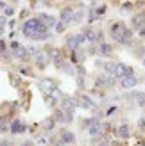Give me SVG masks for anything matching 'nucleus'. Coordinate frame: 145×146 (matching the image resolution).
I'll use <instances>...</instances> for the list:
<instances>
[{
	"label": "nucleus",
	"instance_id": "nucleus-32",
	"mask_svg": "<svg viewBox=\"0 0 145 146\" xmlns=\"http://www.w3.org/2000/svg\"><path fill=\"white\" fill-rule=\"evenodd\" d=\"M64 29H66V25H64V23H61V21H57V23H56V27H54V31H56L57 34H61V32H64Z\"/></svg>",
	"mask_w": 145,
	"mask_h": 146
},
{
	"label": "nucleus",
	"instance_id": "nucleus-8",
	"mask_svg": "<svg viewBox=\"0 0 145 146\" xmlns=\"http://www.w3.org/2000/svg\"><path fill=\"white\" fill-rule=\"evenodd\" d=\"M52 118L56 119V123H70L72 119H74V114H66L64 111H61V109H56Z\"/></svg>",
	"mask_w": 145,
	"mask_h": 146
},
{
	"label": "nucleus",
	"instance_id": "nucleus-1",
	"mask_svg": "<svg viewBox=\"0 0 145 146\" xmlns=\"http://www.w3.org/2000/svg\"><path fill=\"white\" fill-rule=\"evenodd\" d=\"M41 27H43V23L38 20V16H34V18L27 20L25 23H23V27H21V32H23V36L29 39V38H31V36H32L34 32H38Z\"/></svg>",
	"mask_w": 145,
	"mask_h": 146
},
{
	"label": "nucleus",
	"instance_id": "nucleus-16",
	"mask_svg": "<svg viewBox=\"0 0 145 146\" xmlns=\"http://www.w3.org/2000/svg\"><path fill=\"white\" fill-rule=\"evenodd\" d=\"M13 57H16V59H18V61H21V62H27L29 59H31V54H29L27 46H21L16 54H13Z\"/></svg>",
	"mask_w": 145,
	"mask_h": 146
},
{
	"label": "nucleus",
	"instance_id": "nucleus-21",
	"mask_svg": "<svg viewBox=\"0 0 145 146\" xmlns=\"http://www.w3.org/2000/svg\"><path fill=\"white\" fill-rule=\"evenodd\" d=\"M83 59H84V54L83 52H79V50H74V52H70V62L72 64H81L83 62Z\"/></svg>",
	"mask_w": 145,
	"mask_h": 146
},
{
	"label": "nucleus",
	"instance_id": "nucleus-39",
	"mask_svg": "<svg viewBox=\"0 0 145 146\" xmlns=\"http://www.w3.org/2000/svg\"><path fill=\"white\" fill-rule=\"evenodd\" d=\"M138 128H142V130L145 128V118H140L138 119Z\"/></svg>",
	"mask_w": 145,
	"mask_h": 146
},
{
	"label": "nucleus",
	"instance_id": "nucleus-37",
	"mask_svg": "<svg viewBox=\"0 0 145 146\" xmlns=\"http://www.w3.org/2000/svg\"><path fill=\"white\" fill-rule=\"evenodd\" d=\"M117 111H118L117 107H109V109H107V111H106V116H113V114L117 112Z\"/></svg>",
	"mask_w": 145,
	"mask_h": 146
},
{
	"label": "nucleus",
	"instance_id": "nucleus-42",
	"mask_svg": "<svg viewBox=\"0 0 145 146\" xmlns=\"http://www.w3.org/2000/svg\"><path fill=\"white\" fill-rule=\"evenodd\" d=\"M5 7H7V4L4 2V0H0V11H5Z\"/></svg>",
	"mask_w": 145,
	"mask_h": 146
},
{
	"label": "nucleus",
	"instance_id": "nucleus-47",
	"mask_svg": "<svg viewBox=\"0 0 145 146\" xmlns=\"http://www.w3.org/2000/svg\"><path fill=\"white\" fill-rule=\"evenodd\" d=\"M0 146H2V143H0Z\"/></svg>",
	"mask_w": 145,
	"mask_h": 146
},
{
	"label": "nucleus",
	"instance_id": "nucleus-44",
	"mask_svg": "<svg viewBox=\"0 0 145 146\" xmlns=\"http://www.w3.org/2000/svg\"><path fill=\"white\" fill-rule=\"evenodd\" d=\"M140 14V18H142V21H143V25H145V11H142V13H138Z\"/></svg>",
	"mask_w": 145,
	"mask_h": 146
},
{
	"label": "nucleus",
	"instance_id": "nucleus-24",
	"mask_svg": "<svg viewBox=\"0 0 145 146\" xmlns=\"http://www.w3.org/2000/svg\"><path fill=\"white\" fill-rule=\"evenodd\" d=\"M134 98H136L138 107H145V94L143 93H134Z\"/></svg>",
	"mask_w": 145,
	"mask_h": 146
},
{
	"label": "nucleus",
	"instance_id": "nucleus-31",
	"mask_svg": "<svg viewBox=\"0 0 145 146\" xmlns=\"http://www.w3.org/2000/svg\"><path fill=\"white\" fill-rule=\"evenodd\" d=\"M97 121H99L97 118H86V119L83 121V125H84V127H88V128H90L91 125H95V123H97Z\"/></svg>",
	"mask_w": 145,
	"mask_h": 146
},
{
	"label": "nucleus",
	"instance_id": "nucleus-28",
	"mask_svg": "<svg viewBox=\"0 0 145 146\" xmlns=\"http://www.w3.org/2000/svg\"><path fill=\"white\" fill-rule=\"evenodd\" d=\"M83 18H84V11H77V13H74V23H79V21H83Z\"/></svg>",
	"mask_w": 145,
	"mask_h": 146
},
{
	"label": "nucleus",
	"instance_id": "nucleus-45",
	"mask_svg": "<svg viewBox=\"0 0 145 146\" xmlns=\"http://www.w3.org/2000/svg\"><path fill=\"white\" fill-rule=\"evenodd\" d=\"M138 32H140V36H145V27L142 29V31H138Z\"/></svg>",
	"mask_w": 145,
	"mask_h": 146
},
{
	"label": "nucleus",
	"instance_id": "nucleus-38",
	"mask_svg": "<svg viewBox=\"0 0 145 146\" xmlns=\"http://www.w3.org/2000/svg\"><path fill=\"white\" fill-rule=\"evenodd\" d=\"M95 146H111V144L107 143V141H104V139H102V141H97V143H95Z\"/></svg>",
	"mask_w": 145,
	"mask_h": 146
},
{
	"label": "nucleus",
	"instance_id": "nucleus-30",
	"mask_svg": "<svg viewBox=\"0 0 145 146\" xmlns=\"http://www.w3.org/2000/svg\"><path fill=\"white\" fill-rule=\"evenodd\" d=\"M5 52H9V45H7L4 39H0V55L5 54Z\"/></svg>",
	"mask_w": 145,
	"mask_h": 146
},
{
	"label": "nucleus",
	"instance_id": "nucleus-13",
	"mask_svg": "<svg viewBox=\"0 0 145 146\" xmlns=\"http://www.w3.org/2000/svg\"><path fill=\"white\" fill-rule=\"evenodd\" d=\"M48 61H50V57H48V54H45V52H40L38 55L34 57V62H36V66H38L40 70H43L48 64Z\"/></svg>",
	"mask_w": 145,
	"mask_h": 146
},
{
	"label": "nucleus",
	"instance_id": "nucleus-41",
	"mask_svg": "<svg viewBox=\"0 0 145 146\" xmlns=\"http://www.w3.org/2000/svg\"><path fill=\"white\" fill-rule=\"evenodd\" d=\"M20 146H34V143L27 139V141H21V143H20Z\"/></svg>",
	"mask_w": 145,
	"mask_h": 146
},
{
	"label": "nucleus",
	"instance_id": "nucleus-2",
	"mask_svg": "<svg viewBox=\"0 0 145 146\" xmlns=\"http://www.w3.org/2000/svg\"><path fill=\"white\" fill-rule=\"evenodd\" d=\"M124 31H126V23L124 21H113L111 27H109V36L115 43L122 45V36H124Z\"/></svg>",
	"mask_w": 145,
	"mask_h": 146
},
{
	"label": "nucleus",
	"instance_id": "nucleus-11",
	"mask_svg": "<svg viewBox=\"0 0 145 146\" xmlns=\"http://www.w3.org/2000/svg\"><path fill=\"white\" fill-rule=\"evenodd\" d=\"M111 86H113V78H107L106 75L95 77V87H99V89H106V87H111Z\"/></svg>",
	"mask_w": 145,
	"mask_h": 146
},
{
	"label": "nucleus",
	"instance_id": "nucleus-12",
	"mask_svg": "<svg viewBox=\"0 0 145 146\" xmlns=\"http://www.w3.org/2000/svg\"><path fill=\"white\" fill-rule=\"evenodd\" d=\"M97 54L100 55V57H109L111 54H113V45L111 43H102V45H97Z\"/></svg>",
	"mask_w": 145,
	"mask_h": 146
},
{
	"label": "nucleus",
	"instance_id": "nucleus-34",
	"mask_svg": "<svg viewBox=\"0 0 145 146\" xmlns=\"http://www.w3.org/2000/svg\"><path fill=\"white\" fill-rule=\"evenodd\" d=\"M5 132H9V125H7V123H2V125H0V134H5Z\"/></svg>",
	"mask_w": 145,
	"mask_h": 146
},
{
	"label": "nucleus",
	"instance_id": "nucleus-22",
	"mask_svg": "<svg viewBox=\"0 0 145 146\" xmlns=\"http://www.w3.org/2000/svg\"><path fill=\"white\" fill-rule=\"evenodd\" d=\"M145 25H143V21L140 18V14H133V18H131V29L133 31H142Z\"/></svg>",
	"mask_w": 145,
	"mask_h": 146
},
{
	"label": "nucleus",
	"instance_id": "nucleus-33",
	"mask_svg": "<svg viewBox=\"0 0 145 146\" xmlns=\"http://www.w3.org/2000/svg\"><path fill=\"white\" fill-rule=\"evenodd\" d=\"M133 7H134V4H133V2H126V4H122V13L133 11Z\"/></svg>",
	"mask_w": 145,
	"mask_h": 146
},
{
	"label": "nucleus",
	"instance_id": "nucleus-40",
	"mask_svg": "<svg viewBox=\"0 0 145 146\" xmlns=\"http://www.w3.org/2000/svg\"><path fill=\"white\" fill-rule=\"evenodd\" d=\"M52 144H54V146H64V144L61 143V139H59V137H56V139L52 141Z\"/></svg>",
	"mask_w": 145,
	"mask_h": 146
},
{
	"label": "nucleus",
	"instance_id": "nucleus-46",
	"mask_svg": "<svg viewBox=\"0 0 145 146\" xmlns=\"http://www.w3.org/2000/svg\"><path fill=\"white\" fill-rule=\"evenodd\" d=\"M142 62H143V66H145V54H143V57H142Z\"/></svg>",
	"mask_w": 145,
	"mask_h": 146
},
{
	"label": "nucleus",
	"instance_id": "nucleus-48",
	"mask_svg": "<svg viewBox=\"0 0 145 146\" xmlns=\"http://www.w3.org/2000/svg\"><path fill=\"white\" fill-rule=\"evenodd\" d=\"M143 80H145V77H143Z\"/></svg>",
	"mask_w": 145,
	"mask_h": 146
},
{
	"label": "nucleus",
	"instance_id": "nucleus-20",
	"mask_svg": "<svg viewBox=\"0 0 145 146\" xmlns=\"http://www.w3.org/2000/svg\"><path fill=\"white\" fill-rule=\"evenodd\" d=\"M91 9H93V13H95V18L99 20V18H102L104 14H106V11H107V5L106 4H102V5H97L95 2L91 4Z\"/></svg>",
	"mask_w": 145,
	"mask_h": 146
},
{
	"label": "nucleus",
	"instance_id": "nucleus-7",
	"mask_svg": "<svg viewBox=\"0 0 145 146\" xmlns=\"http://www.w3.org/2000/svg\"><path fill=\"white\" fill-rule=\"evenodd\" d=\"M74 7H63V9L59 11V21L61 23H72V20H74Z\"/></svg>",
	"mask_w": 145,
	"mask_h": 146
},
{
	"label": "nucleus",
	"instance_id": "nucleus-36",
	"mask_svg": "<svg viewBox=\"0 0 145 146\" xmlns=\"http://www.w3.org/2000/svg\"><path fill=\"white\" fill-rule=\"evenodd\" d=\"M77 86H79V89L84 87V77H77Z\"/></svg>",
	"mask_w": 145,
	"mask_h": 146
},
{
	"label": "nucleus",
	"instance_id": "nucleus-14",
	"mask_svg": "<svg viewBox=\"0 0 145 146\" xmlns=\"http://www.w3.org/2000/svg\"><path fill=\"white\" fill-rule=\"evenodd\" d=\"M126 71H127V64H124V62H117V64H115V73H113V78L122 80V78L126 77Z\"/></svg>",
	"mask_w": 145,
	"mask_h": 146
},
{
	"label": "nucleus",
	"instance_id": "nucleus-25",
	"mask_svg": "<svg viewBox=\"0 0 145 146\" xmlns=\"http://www.w3.org/2000/svg\"><path fill=\"white\" fill-rule=\"evenodd\" d=\"M115 64H117V62H106L104 64V71L107 73V75H113V73H115Z\"/></svg>",
	"mask_w": 145,
	"mask_h": 146
},
{
	"label": "nucleus",
	"instance_id": "nucleus-9",
	"mask_svg": "<svg viewBox=\"0 0 145 146\" xmlns=\"http://www.w3.org/2000/svg\"><path fill=\"white\" fill-rule=\"evenodd\" d=\"M115 134H117L120 139H129V137H131V127H129L127 123H122V125H118L115 128Z\"/></svg>",
	"mask_w": 145,
	"mask_h": 146
},
{
	"label": "nucleus",
	"instance_id": "nucleus-3",
	"mask_svg": "<svg viewBox=\"0 0 145 146\" xmlns=\"http://www.w3.org/2000/svg\"><path fill=\"white\" fill-rule=\"evenodd\" d=\"M86 43L83 32L81 34H74V36H68L66 38V48H70V52H74V50H79V46Z\"/></svg>",
	"mask_w": 145,
	"mask_h": 146
},
{
	"label": "nucleus",
	"instance_id": "nucleus-19",
	"mask_svg": "<svg viewBox=\"0 0 145 146\" xmlns=\"http://www.w3.org/2000/svg\"><path fill=\"white\" fill-rule=\"evenodd\" d=\"M83 36H84V39L88 41V43H95V39H97V31H95V29H91V27H86L84 31H83Z\"/></svg>",
	"mask_w": 145,
	"mask_h": 146
},
{
	"label": "nucleus",
	"instance_id": "nucleus-18",
	"mask_svg": "<svg viewBox=\"0 0 145 146\" xmlns=\"http://www.w3.org/2000/svg\"><path fill=\"white\" fill-rule=\"evenodd\" d=\"M136 84H138V78L136 77H126V78L120 80V86L124 87V89H133Z\"/></svg>",
	"mask_w": 145,
	"mask_h": 146
},
{
	"label": "nucleus",
	"instance_id": "nucleus-26",
	"mask_svg": "<svg viewBox=\"0 0 145 146\" xmlns=\"http://www.w3.org/2000/svg\"><path fill=\"white\" fill-rule=\"evenodd\" d=\"M14 13H16V9H14L13 5H7L5 11H4V16H5V18H11V16H14Z\"/></svg>",
	"mask_w": 145,
	"mask_h": 146
},
{
	"label": "nucleus",
	"instance_id": "nucleus-6",
	"mask_svg": "<svg viewBox=\"0 0 145 146\" xmlns=\"http://www.w3.org/2000/svg\"><path fill=\"white\" fill-rule=\"evenodd\" d=\"M75 105H77V100H74V98H61L59 100V109L64 111L66 114H74Z\"/></svg>",
	"mask_w": 145,
	"mask_h": 146
},
{
	"label": "nucleus",
	"instance_id": "nucleus-27",
	"mask_svg": "<svg viewBox=\"0 0 145 146\" xmlns=\"http://www.w3.org/2000/svg\"><path fill=\"white\" fill-rule=\"evenodd\" d=\"M20 48H21V45H20L18 41H11V43H9V50H11L13 54H16V52H18Z\"/></svg>",
	"mask_w": 145,
	"mask_h": 146
},
{
	"label": "nucleus",
	"instance_id": "nucleus-29",
	"mask_svg": "<svg viewBox=\"0 0 145 146\" xmlns=\"http://www.w3.org/2000/svg\"><path fill=\"white\" fill-rule=\"evenodd\" d=\"M18 71L21 73V75H25V77H34V73L29 70V68H25V66H20V68H18Z\"/></svg>",
	"mask_w": 145,
	"mask_h": 146
},
{
	"label": "nucleus",
	"instance_id": "nucleus-17",
	"mask_svg": "<svg viewBox=\"0 0 145 146\" xmlns=\"http://www.w3.org/2000/svg\"><path fill=\"white\" fill-rule=\"evenodd\" d=\"M79 100H81V102H77V105H81V107H84V109H95V107H97L95 102H93L90 96H86V94L79 96Z\"/></svg>",
	"mask_w": 145,
	"mask_h": 146
},
{
	"label": "nucleus",
	"instance_id": "nucleus-35",
	"mask_svg": "<svg viewBox=\"0 0 145 146\" xmlns=\"http://www.w3.org/2000/svg\"><path fill=\"white\" fill-rule=\"evenodd\" d=\"M5 23H7V18L4 16V14H0V29H4Z\"/></svg>",
	"mask_w": 145,
	"mask_h": 146
},
{
	"label": "nucleus",
	"instance_id": "nucleus-23",
	"mask_svg": "<svg viewBox=\"0 0 145 146\" xmlns=\"http://www.w3.org/2000/svg\"><path fill=\"white\" fill-rule=\"evenodd\" d=\"M54 128H56V119L52 116H48V118L43 121V130H45V132H52Z\"/></svg>",
	"mask_w": 145,
	"mask_h": 146
},
{
	"label": "nucleus",
	"instance_id": "nucleus-5",
	"mask_svg": "<svg viewBox=\"0 0 145 146\" xmlns=\"http://www.w3.org/2000/svg\"><path fill=\"white\" fill-rule=\"evenodd\" d=\"M59 139L64 146H75V134L68 128H63L59 132Z\"/></svg>",
	"mask_w": 145,
	"mask_h": 146
},
{
	"label": "nucleus",
	"instance_id": "nucleus-15",
	"mask_svg": "<svg viewBox=\"0 0 145 146\" xmlns=\"http://www.w3.org/2000/svg\"><path fill=\"white\" fill-rule=\"evenodd\" d=\"M102 132H104V123H100V121H97L95 125H91V127L88 128V134H90L91 137H99Z\"/></svg>",
	"mask_w": 145,
	"mask_h": 146
},
{
	"label": "nucleus",
	"instance_id": "nucleus-43",
	"mask_svg": "<svg viewBox=\"0 0 145 146\" xmlns=\"http://www.w3.org/2000/svg\"><path fill=\"white\" fill-rule=\"evenodd\" d=\"M2 143V146H13V143L11 141H7V139H4V141H0Z\"/></svg>",
	"mask_w": 145,
	"mask_h": 146
},
{
	"label": "nucleus",
	"instance_id": "nucleus-10",
	"mask_svg": "<svg viewBox=\"0 0 145 146\" xmlns=\"http://www.w3.org/2000/svg\"><path fill=\"white\" fill-rule=\"evenodd\" d=\"M38 20L41 21L43 25H45L47 29H52V27H56V18L52 16V14H47V13H41V14H38Z\"/></svg>",
	"mask_w": 145,
	"mask_h": 146
},
{
	"label": "nucleus",
	"instance_id": "nucleus-4",
	"mask_svg": "<svg viewBox=\"0 0 145 146\" xmlns=\"http://www.w3.org/2000/svg\"><path fill=\"white\" fill-rule=\"evenodd\" d=\"M27 125L21 119H13L11 123H9V132L13 134V135H20V134H25L27 132Z\"/></svg>",
	"mask_w": 145,
	"mask_h": 146
}]
</instances>
